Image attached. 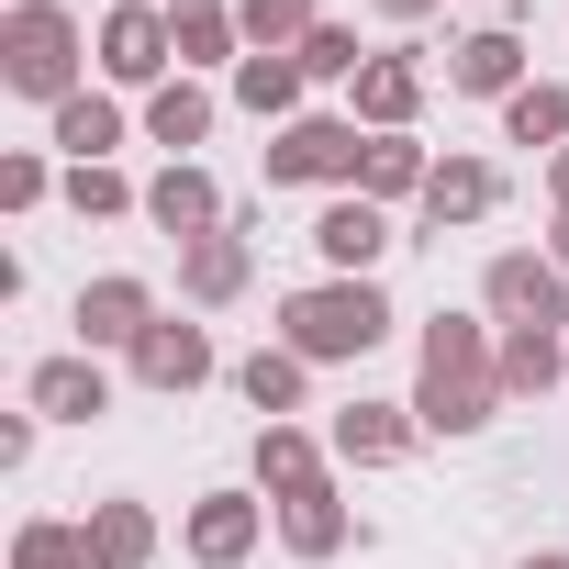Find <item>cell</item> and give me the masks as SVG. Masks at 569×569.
Masks as SVG:
<instances>
[{
	"mask_svg": "<svg viewBox=\"0 0 569 569\" xmlns=\"http://www.w3.org/2000/svg\"><path fill=\"white\" fill-rule=\"evenodd\" d=\"M491 413H502V325L491 313H425V336H413V425L436 447H458Z\"/></svg>",
	"mask_w": 569,
	"mask_h": 569,
	"instance_id": "6da1fadb",
	"label": "cell"
},
{
	"mask_svg": "<svg viewBox=\"0 0 569 569\" xmlns=\"http://www.w3.org/2000/svg\"><path fill=\"white\" fill-rule=\"evenodd\" d=\"M391 291L380 279H302V291H279V347L313 358V369H347L369 347H391Z\"/></svg>",
	"mask_w": 569,
	"mask_h": 569,
	"instance_id": "7a4b0ae2",
	"label": "cell"
},
{
	"mask_svg": "<svg viewBox=\"0 0 569 569\" xmlns=\"http://www.w3.org/2000/svg\"><path fill=\"white\" fill-rule=\"evenodd\" d=\"M90 34H79V12H68V0H12V12H0V90H12V101H79L90 79Z\"/></svg>",
	"mask_w": 569,
	"mask_h": 569,
	"instance_id": "3957f363",
	"label": "cell"
},
{
	"mask_svg": "<svg viewBox=\"0 0 569 569\" xmlns=\"http://www.w3.org/2000/svg\"><path fill=\"white\" fill-rule=\"evenodd\" d=\"M358 157H369L358 112H302V123H279V134L257 146L268 190H358Z\"/></svg>",
	"mask_w": 569,
	"mask_h": 569,
	"instance_id": "277c9868",
	"label": "cell"
},
{
	"mask_svg": "<svg viewBox=\"0 0 569 569\" xmlns=\"http://www.w3.org/2000/svg\"><path fill=\"white\" fill-rule=\"evenodd\" d=\"M480 313H491L502 336H569V268H558L547 246H502V257L480 268Z\"/></svg>",
	"mask_w": 569,
	"mask_h": 569,
	"instance_id": "5b68a950",
	"label": "cell"
},
{
	"mask_svg": "<svg viewBox=\"0 0 569 569\" xmlns=\"http://www.w3.org/2000/svg\"><path fill=\"white\" fill-rule=\"evenodd\" d=\"M90 68L112 90H168L179 79V34H168V0H112L90 23Z\"/></svg>",
	"mask_w": 569,
	"mask_h": 569,
	"instance_id": "8992f818",
	"label": "cell"
},
{
	"mask_svg": "<svg viewBox=\"0 0 569 569\" xmlns=\"http://www.w3.org/2000/svg\"><path fill=\"white\" fill-rule=\"evenodd\" d=\"M123 380H134V391H157V402H190L201 380H223V347H212V325H201V313H157V325L134 336Z\"/></svg>",
	"mask_w": 569,
	"mask_h": 569,
	"instance_id": "52a82bcc",
	"label": "cell"
},
{
	"mask_svg": "<svg viewBox=\"0 0 569 569\" xmlns=\"http://www.w3.org/2000/svg\"><path fill=\"white\" fill-rule=\"evenodd\" d=\"M279 513H268V491H190V513H179V547H190V569H246L257 558V536H268Z\"/></svg>",
	"mask_w": 569,
	"mask_h": 569,
	"instance_id": "ba28073f",
	"label": "cell"
},
{
	"mask_svg": "<svg viewBox=\"0 0 569 569\" xmlns=\"http://www.w3.org/2000/svg\"><path fill=\"white\" fill-rule=\"evenodd\" d=\"M157 313H168V302H157V279H134V268L79 279V302H68V325H79V347H90V358H134V336H146Z\"/></svg>",
	"mask_w": 569,
	"mask_h": 569,
	"instance_id": "9c48e42d",
	"label": "cell"
},
{
	"mask_svg": "<svg viewBox=\"0 0 569 569\" xmlns=\"http://www.w3.org/2000/svg\"><path fill=\"white\" fill-rule=\"evenodd\" d=\"M146 223H157L168 246H201V234L234 223V201H223V179H212L201 157H168V168L146 179Z\"/></svg>",
	"mask_w": 569,
	"mask_h": 569,
	"instance_id": "30bf717a",
	"label": "cell"
},
{
	"mask_svg": "<svg viewBox=\"0 0 569 569\" xmlns=\"http://www.w3.org/2000/svg\"><path fill=\"white\" fill-rule=\"evenodd\" d=\"M246 279H257V223L234 212L223 234L179 246V313H223V302H246Z\"/></svg>",
	"mask_w": 569,
	"mask_h": 569,
	"instance_id": "8fae6325",
	"label": "cell"
},
{
	"mask_svg": "<svg viewBox=\"0 0 569 569\" xmlns=\"http://www.w3.org/2000/svg\"><path fill=\"white\" fill-rule=\"evenodd\" d=\"M402 234H391V212L380 201H358V190H336L325 212H313V257H325V279H380V257H391Z\"/></svg>",
	"mask_w": 569,
	"mask_h": 569,
	"instance_id": "7c38bea8",
	"label": "cell"
},
{
	"mask_svg": "<svg viewBox=\"0 0 569 569\" xmlns=\"http://www.w3.org/2000/svg\"><path fill=\"white\" fill-rule=\"evenodd\" d=\"M325 447H336V469H402L413 447H425V425H413V402H336V425H325Z\"/></svg>",
	"mask_w": 569,
	"mask_h": 569,
	"instance_id": "4fadbf2b",
	"label": "cell"
},
{
	"mask_svg": "<svg viewBox=\"0 0 569 569\" xmlns=\"http://www.w3.org/2000/svg\"><path fill=\"white\" fill-rule=\"evenodd\" d=\"M425 57L413 46H391V57H369L358 79H347V112H358V134H413V112H425Z\"/></svg>",
	"mask_w": 569,
	"mask_h": 569,
	"instance_id": "5bb4252c",
	"label": "cell"
},
{
	"mask_svg": "<svg viewBox=\"0 0 569 569\" xmlns=\"http://www.w3.org/2000/svg\"><path fill=\"white\" fill-rule=\"evenodd\" d=\"M23 402H34L46 425H101V413H112V369H101L90 347H68V358H34V369H23Z\"/></svg>",
	"mask_w": 569,
	"mask_h": 569,
	"instance_id": "9a60e30c",
	"label": "cell"
},
{
	"mask_svg": "<svg viewBox=\"0 0 569 569\" xmlns=\"http://www.w3.org/2000/svg\"><path fill=\"white\" fill-rule=\"evenodd\" d=\"M268 513H279V547L313 558V569H325V558H347V547L369 536V525H358V502H347L336 480H313V491H291V502H268Z\"/></svg>",
	"mask_w": 569,
	"mask_h": 569,
	"instance_id": "2e32d148",
	"label": "cell"
},
{
	"mask_svg": "<svg viewBox=\"0 0 569 569\" xmlns=\"http://www.w3.org/2000/svg\"><path fill=\"white\" fill-rule=\"evenodd\" d=\"M447 90H458V101H513V90H525V34H513V23L458 34V46H447Z\"/></svg>",
	"mask_w": 569,
	"mask_h": 569,
	"instance_id": "e0dca14e",
	"label": "cell"
},
{
	"mask_svg": "<svg viewBox=\"0 0 569 569\" xmlns=\"http://www.w3.org/2000/svg\"><path fill=\"white\" fill-rule=\"evenodd\" d=\"M425 234H458V223H491L502 212V168L491 157H436V179H425Z\"/></svg>",
	"mask_w": 569,
	"mask_h": 569,
	"instance_id": "ac0fdd59",
	"label": "cell"
},
{
	"mask_svg": "<svg viewBox=\"0 0 569 569\" xmlns=\"http://www.w3.org/2000/svg\"><path fill=\"white\" fill-rule=\"evenodd\" d=\"M246 469H257V491H268V502H291V491H313V480H336V447H325L313 425H257V447H246Z\"/></svg>",
	"mask_w": 569,
	"mask_h": 569,
	"instance_id": "d6986e66",
	"label": "cell"
},
{
	"mask_svg": "<svg viewBox=\"0 0 569 569\" xmlns=\"http://www.w3.org/2000/svg\"><path fill=\"white\" fill-rule=\"evenodd\" d=\"M168 34H179V79H234L246 68V23H234V0H168Z\"/></svg>",
	"mask_w": 569,
	"mask_h": 569,
	"instance_id": "ffe728a7",
	"label": "cell"
},
{
	"mask_svg": "<svg viewBox=\"0 0 569 569\" xmlns=\"http://www.w3.org/2000/svg\"><path fill=\"white\" fill-rule=\"evenodd\" d=\"M234 391H246V413L257 425H302V402H313V358H291V347H257V358H234Z\"/></svg>",
	"mask_w": 569,
	"mask_h": 569,
	"instance_id": "44dd1931",
	"label": "cell"
},
{
	"mask_svg": "<svg viewBox=\"0 0 569 569\" xmlns=\"http://www.w3.org/2000/svg\"><path fill=\"white\" fill-rule=\"evenodd\" d=\"M46 146H57L68 168H112V146H123V101H112V90L57 101V112H46Z\"/></svg>",
	"mask_w": 569,
	"mask_h": 569,
	"instance_id": "7402d4cb",
	"label": "cell"
},
{
	"mask_svg": "<svg viewBox=\"0 0 569 569\" xmlns=\"http://www.w3.org/2000/svg\"><path fill=\"white\" fill-rule=\"evenodd\" d=\"M212 123H223V90H212V79H168V90H146V134H157L168 157L212 146Z\"/></svg>",
	"mask_w": 569,
	"mask_h": 569,
	"instance_id": "603a6c76",
	"label": "cell"
},
{
	"mask_svg": "<svg viewBox=\"0 0 569 569\" xmlns=\"http://www.w3.org/2000/svg\"><path fill=\"white\" fill-rule=\"evenodd\" d=\"M12 569H112V558H101L90 513H23L12 525Z\"/></svg>",
	"mask_w": 569,
	"mask_h": 569,
	"instance_id": "cb8c5ba5",
	"label": "cell"
},
{
	"mask_svg": "<svg viewBox=\"0 0 569 569\" xmlns=\"http://www.w3.org/2000/svg\"><path fill=\"white\" fill-rule=\"evenodd\" d=\"M223 90H234V112H257V123L279 134V123H302V90H313V79H302V57H246Z\"/></svg>",
	"mask_w": 569,
	"mask_h": 569,
	"instance_id": "d4e9b609",
	"label": "cell"
},
{
	"mask_svg": "<svg viewBox=\"0 0 569 569\" xmlns=\"http://www.w3.org/2000/svg\"><path fill=\"white\" fill-rule=\"evenodd\" d=\"M425 179H436V157L413 146V134H369V157H358V201H425Z\"/></svg>",
	"mask_w": 569,
	"mask_h": 569,
	"instance_id": "484cf974",
	"label": "cell"
},
{
	"mask_svg": "<svg viewBox=\"0 0 569 569\" xmlns=\"http://www.w3.org/2000/svg\"><path fill=\"white\" fill-rule=\"evenodd\" d=\"M90 536H101L112 569H157V513H146L134 491H101V502H90Z\"/></svg>",
	"mask_w": 569,
	"mask_h": 569,
	"instance_id": "4316f807",
	"label": "cell"
},
{
	"mask_svg": "<svg viewBox=\"0 0 569 569\" xmlns=\"http://www.w3.org/2000/svg\"><path fill=\"white\" fill-rule=\"evenodd\" d=\"M502 146H536V157H558V146H569V90H558V79H525V90L502 101Z\"/></svg>",
	"mask_w": 569,
	"mask_h": 569,
	"instance_id": "83f0119b",
	"label": "cell"
},
{
	"mask_svg": "<svg viewBox=\"0 0 569 569\" xmlns=\"http://www.w3.org/2000/svg\"><path fill=\"white\" fill-rule=\"evenodd\" d=\"M569 380V336H502V402H547Z\"/></svg>",
	"mask_w": 569,
	"mask_h": 569,
	"instance_id": "f1b7e54d",
	"label": "cell"
},
{
	"mask_svg": "<svg viewBox=\"0 0 569 569\" xmlns=\"http://www.w3.org/2000/svg\"><path fill=\"white\" fill-rule=\"evenodd\" d=\"M234 23H246V57H291L325 23V0H234Z\"/></svg>",
	"mask_w": 569,
	"mask_h": 569,
	"instance_id": "f546056e",
	"label": "cell"
},
{
	"mask_svg": "<svg viewBox=\"0 0 569 569\" xmlns=\"http://www.w3.org/2000/svg\"><path fill=\"white\" fill-rule=\"evenodd\" d=\"M79 223H123V212H146V190L123 179V168H68V190H57Z\"/></svg>",
	"mask_w": 569,
	"mask_h": 569,
	"instance_id": "4dcf8cb0",
	"label": "cell"
},
{
	"mask_svg": "<svg viewBox=\"0 0 569 569\" xmlns=\"http://www.w3.org/2000/svg\"><path fill=\"white\" fill-rule=\"evenodd\" d=\"M291 57H302V79H358V68H369V46H358V23H336V12H325V23H313V34L291 46Z\"/></svg>",
	"mask_w": 569,
	"mask_h": 569,
	"instance_id": "1f68e13d",
	"label": "cell"
},
{
	"mask_svg": "<svg viewBox=\"0 0 569 569\" xmlns=\"http://www.w3.org/2000/svg\"><path fill=\"white\" fill-rule=\"evenodd\" d=\"M46 190H68V179H57V168H46L34 146H12V157H0V212H34Z\"/></svg>",
	"mask_w": 569,
	"mask_h": 569,
	"instance_id": "d6a6232c",
	"label": "cell"
},
{
	"mask_svg": "<svg viewBox=\"0 0 569 569\" xmlns=\"http://www.w3.org/2000/svg\"><path fill=\"white\" fill-rule=\"evenodd\" d=\"M34 425H46L34 402H23V413H0V469H23V458H34Z\"/></svg>",
	"mask_w": 569,
	"mask_h": 569,
	"instance_id": "836d02e7",
	"label": "cell"
},
{
	"mask_svg": "<svg viewBox=\"0 0 569 569\" xmlns=\"http://www.w3.org/2000/svg\"><path fill=\"white\" fill-rule=\"evenodd\" d=\"M547 212H569V146L547 157Z\"/></svg>",
	"mask_w": 569,
	"mask_h": 569,
	"instance_id": "e575fe53",
	"label": "cell"
},
{
	"mask_svg": "<svg viewBox=\"0 0 569 569\" xmlns=\"http://www.w3.org/2000/svg\"><path fill=\"white\" fill-rule=\"evenodd\" d=\"M369 12H380V23H425V12H436V0H369Z\"/></svg>",
	"mask_w": 569,
	"mask_h": 569,
	"instance_id": "d590c367",
	"label": "cell"
},
{
	"mask_svg": "<svg viewBox=\"0 0 569 569\" xmlns=\"http://www.w3.org/2000/svg\"><path fill=\"white\" fill-rule=\"evenodd\" d=\"M547 257H558V268H569V212H547Z\"/></svg>",
	"mask_w": 569,
	"mask_h": 569,
	"instance_id": "8d00e7d4",
	"label": "cell"
},
{
	"mask_svg": "<svg viewBox=\"0 0 569 569\" xmlns=\"http://www.w3.org/2000/svg\"><path fill=\"white\" fill-rule=\"evenodd\" d=\"M513 569H569V547H536V558H513Z\"/></svg>",
	"mask_w": 569,
	"mask_h": 569,
	"instance_id": "74e56055",
	"label": "cell"
},
{
	"mask_svg": "<svg viewBox=\"0 0 569 569\" xmlns=\"http://www.w3.org/2000/svg\"><path fill=\"white\" fill-rule=\"evenodd\" d=\"M480 12H491V23H502V12H513V0H480Z\"/></svg>",
	"mask_w": 569,
	"mask_h": 569,
	"instance_id": "f35d334b",
	"label": "cell"
}]
</instances>
